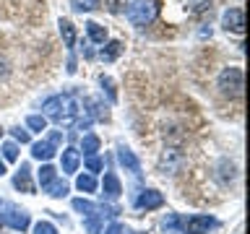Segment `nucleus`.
Segmentation results:
<instances>
[{"mask_svg": "<svg viewBox=\"0 0 250 234\" xmlns=\"http://www.w3.org/2000/svg\"><path fill=\"white\" fill-rule=\"evenodd\" d=\"M222 23L227 31H234V34H242L245 31V13L242 8H227L222 16Z\"/></svg>", "mask_w": 250, "mask_h": 234, "instance_id": "nucleus-6", "label": "nucleus"}, {"mask_svg": "<svg viewBox=\"0 0 250 234\" xmlns=\"http://www.w3.org/2000/svg\"><path fill=\"white\" fill-rule=\"evenodd\" d=\"M164 229H167V232H177L180 229V216L177 214H167V218H164Z\"/></svg>", "mask_w": 250, "mask_h": 234, "instance_id": "nucleus-28", "label": "nucleus"}, {"mask_svg": "<svg viewBox=\"0 0 250 234\" xmlns=\"http://www.w3.org/2000/svg\"><path fill=\"white\" fill-rule=\"evenodd\" d=\"M44 115L52 117L55 122H73L78 115H81V101L70 94H62V97H50L44 101Z\"/></svg>", "mask_w": 250, "mask_h": 234, "instance_id": "nucleus-1", "label": "nucleus"}, {"mask_svg": "<svg viewBox=\"0 0 250 234\" xmlns=\"http://www.w3.org/2000/svg\"><path fill=\"white\" fill-rule=\"evenodd\" d=\"M125 3H128V0H107V8H109L112 13H117V11H123Z\"/></svg>", "mask_w": 250, "mask_h": 234, "instance_id": "nucleus-33", "label": "nucleus"}, {"mask_svg": "<svg viewBox=\"0 0 250 234\" xmlns=\"http://www.w3.org/2000/svg\"><path fill=\"white\" fill-rule=\"evenodd\" d=\"M159 16V0H133L128 5V21L133 26H146Z\"/></svg>", "mask_w": 250, "mask_h": 234, "instance_id": "nucleus-2", "label": "nucleus"}, {"mask_svg": "<svg viewBox=\"0 0 250 234\" xmlns=\"http://www.w3.org/2000/svg\"><path fill=\"white\" fill-rule=\"evenodd\" d=\"M180 159H183V156H180L175 148H167V151L162 154V159H159V169L162 172H172L180 164Z\"/></svg>", "mask_w": 250, "mask_h": 234, "instance_id": "nucleus-13", "label": "nucleus"}, {"mask_svg": "<svg viewBox=\"0 0 250 234\" xmlns=\"http://www.w3.org/2000/svg\"><path fill=\"white\" fill-rule=\"evenodd\" d=\"M219 89L227 97H240L242 89H245V73L240 68H224L219 73Z\"/></svg>", "mask_w": 250, "mask_h": 234, "instance_id": "nucleus-3", "label": "nucleus"}, {"mask_svg": "<svg viewBox=\"0 0 250 234\" xmlns=\"http://www.w3.org/2000/svg\"><path fill=\"white\" fill-rule=\"evenodd\" d=\"M76 187L81 193H94L97 190V179H94V175H81L76 179Z\"/></svg>", "mask_w": 250, "mask_h": 234, "instance_id": "nucleus-19", "label": "nucleus"}, {"mask_svg": "<svg viewBox=\"0 0 250 234\" xmlns=\"http://www.w3.org/2000/svg\"><path fill=\"white\" fill-rule=\"evenodd\" d=\"M104 234H128V229H125L123 224H109Z\"/></svg>", "mask_w": 250, "mask_h": 234, "instance_id": "nucleus-34", "label": "nucleus"}, {"mask_svg": "<svg viewBox=\"0 0 250 234\" xmlns=\"http://www.w3.org/2000/svg\"><path fill=\"white\" fill-rule=\"evenodd\" d=\"M81 148H83V154L86 156H97V151H99V138L97 136H83V143H81Z\"/></svg>", "mask_w": 250, "mask_h": 234, "instance_id": "nucleus-20", "label": "nucleus"}, {"mask_svg": "<svg viewBox=\"0 0 250 234\" xmlns=\"http://www.w3.org/2000/svg\"><path fill=\"white\" fill-rule=\"evenodd\" d=\"M94 203H89V200H83V198H76L73 200V211H78V214H83V216H91L94 214Z\"/></svg>", "mask_w": 250, "mask_h": 234, "instance_id": "nucleus-22", "label": "nucleus"}, {"mask_svg": "<svg viewBox=\"0 0 250 234\" xmlns=\"http://www.w3.org/2000/svg\"><path fill=\"white\" fill-rule=\"evenodd\" d=\"M180 226H183L185 234H208V229H214V226H216V218L198 214V216H190L188 221H183Z\"/></svg>", "mask_w": 250, "mask_h": 234, "instance_id": "nucleus-5", "label": "nucleus"}, {"mask_svg": "<svg viewBox=\"0 0 250 234\" xmlns=\"http://www.w3.org/2000/svg\"><path fill=\"white\" fill-rule=\"evenodd\" d=\"M102 195H104L107 200H115L117 195L123 193V187H120V179H117V175H112V172H107L104 175V182H102Z\"/></svg>", "mask_w": 250, "mask_h": 234, "instance_id": "nucleus-10", "label": "nucleus"}, {"mask_svg": "<svg viewBox=\"0 0 250 234\" xmlns=\"http://www.w3.org/2000/svg\"><path fill=\"white\" fill-rule=\"evenodd\" d=\"M99 83H102V89H104L107 99L115 104V101H117V91H115V83H112V78H107V76H99Z\"/></svg>", "mask_w": 250, "mask_h": 234, "instance_id": "nucleus-21", "label": "nucleus"}, {"mask_svg": "<svg viewBox=\"0 0 250 234\" xmlns=\"http://www.w3.org/2000/svg\"><path fill=\"white\" fill-rule=\"evenodd\" d=\"M162 206H164V198H162L159 190H144L136 198V208H141V211H154V208H162Z\"/></svg>", "mask_w": 250, "mask_h": 234, "instance_id": "nucleus-7", "label": "nucleus"}, {"mask_svg": "<svg viewBox=\"0 0 250 234\" xmlns=\"http://www.w3.org/2000/svg\"><path fill=\"white\" fill-rule=\"evenodd\" d=\"M37 177H39V185H42V190H44V187L50 185L55 177H58V169H55V167H50V164H44V167L37 172Z\"/></svg>", "mask_w": 250, "mask_h": 234, "instance_id": "nucleus-18", "label": "nucleus"}, {"mask_svg": "<svg viewBox=\"0 0 250 234\" xmlns=\"http://www.w3.org/2000/svg\"><path fill=\"white\" fill-rule=\"evenodd\" d=\"M117 161H120L128 172H133V175H141V161H138V156L133 154L130 148H125V146L117 148Z\"/></svg>", "mask_w": 250, "mask_h": 234, "instance_id": "nucleus-9", "label": "nucleus"}, {"mask_svg": "<svg viewBox=\"0 0 250 234\" xmlns=\"http://www.w3.org/2000/svg\"><path fill=\"white\" fill-rule=\"evenodd\" d=\"M34 234H58V229H55L50 221H39V224L34 226Z\"/></svg>", "mask_w": 250, "mask_h": 234, "instance_id": "nucleus-30", "label": "nucleus"}, {"mask_svg": "<svg viewBox=\"0 0 250 234\" xmlns=\"http://www.w3.org/2000/svg\"><path fill=\"white\" fill-rule=\"evenodd\" d=\"M31 156L39 161H50L55 156V146L50 143V140H39V143H31Z\"/></svg>", "mask_w": 250, "mask_h": 234, "instance_id": "nucleus-12", "label": "nucleus"}, {"mask_svg": "<svg viewBox=\"0 0 250 234\" xmlns=\"http://www.w3.org/2000/svg\"><path fill=\"white\" fill-rule=\"evenodd\" d=\"M99 229H102V218L97 214H91L89 218H86V232H89V234H99Z\"/></svg>", "mask_w": 250, "mask_h": 234, "instance_id": "nucleus-26", "label": "nucleus"}, {"mask_svg": "<svg viewBox=\"0 0 250 234\" xmlns=\"http://www.w3.org/2000/svg\"><path fill=\"white\" fill-rule=\"evenodd\" d=\"M11 133H13L16 140H21V143H29V140H31V138H29V130H23V128H13Z\"/></svg>", "mask_w": 250, "mask_h": 234, "instance_id": "nucleus-32", "label": "nucleus"}, {"mask_svg": "<svg viewBox=\"0 0 250 234\" xmlns=\"http://www.w3.org/2000/svg\"><path fill=\"white\" fill-rule=\"evenodd\" d=\"M60 34H62V39H65V47L76 44V29L68 19H60Z\"/></svg>", "mask_w": 250, "mask_h": 234, "instance_id": "nucleus-16", "label": "nucleus"}, {"mask_svg": "<svg viewBox=\"0 0 250 234\" xmlns=\"http://www.w3.org/2000/svg\"><path fill=\"white\" fill-rule=\"evenodd\" d=\"M44 193H47V195H52V198H65V195H68V185L62 182V179L55 177L52 182L44 187Z\"/></svg>", "mask_w": 250, "mask_h": 234, "instance_id": "nucleus-14", "label": "nucleus"}, {"mask_svg": "<svg viewBox=\"0 0 250 234\" xmlns=\"http://www.w3.org/2000/svg\"><path fill=\"white\" fill-rule=\"evenodd\" d=\"M3 175H5V164L0 161V177H3Z\"/></svg>", "mask_w": 250, "mask_h": 234, "instance_id": "nucleus-36", "label": "nucleus"}, {"mask_svg": "<svg viewBox=\"0 0 250 234\" xmlns=\"http://www.w3.org/2000/svg\"><path fill=\"white\" fill-rule=\"evenodd\" d=\"M0 136H3V128H0Z\"/></svg>", "mask_w": 250, "mask_h": 234, "instance_id": "nucleus-37", "label": "nucleus"}, {"mask_svg": "<svg viewBox=\"0 0 250 234\" xmlns=\"http://www.w3.org/2000/svg\"><path fill=\"white\" fill-rule=\"evenodd\" d=\"M86 31H89V39H91V42L104 44V39H107V31H104V26H99V23L89 21V23H86Z\"/></svg>", "mask_w": 250, "mask_h": 234, "instance_id": "nucleus-15", "label": "nucleus"}, {"mask_svg": "<svg viewBox=\"0 0 250 234\" xmlns=\"http://www.w3.org/2000/svg\"><path fill=\"white\" fill-rule=\"evenodd\" d=\"M78 161H81V154H78V148H65L62 151V175H73V172L78 169Z\"/></svg>", "mask_w": 250, "mask_h": 234, "instance_id": "nucleus-11", "label": "nucleus"}, {"mask_svg": "<svg viewBox=\"0 0 250 234\" xmlns=\"http://www.w3.org/2000/svg\"><path fill=\"white\" fill-rule=\"evenodd\" d=\"M102 167H104V161L99 156H86V169L89 172H102Z\"/></svg>", "mask_w": 250, "mask_h": 234, "instance_id": "nucleus-29", "label": "nucleus"}, {"mask_svg": "<svg viewBox=\"0 0 250 234\" xmlns=\"http://www.w3.org/2000/svg\"><path fill=\"white\" fill-rule=\"evenodd\" d=\"M89 107L94 109V117H97V120H107V117H109V112L99 104V101H89Z\"/></svg>", "mask_w": 250, "mask_h": 234, "instance_id": "nucleus-31", "label": "nucleus"}, {"mask_svg": "<svg viewBox=\"0 0 250 234\" xmlns=\"http://www.w3.org/2000/svg\"><path fill=\"white\" fill-rule=\"evenodd\" d=\"M13 187H16V190H21V193H34V182H31V169H29V164H21V169L16 172Z\"/></svg>", "mask_w": 250, "mask_h": 234, "instance_id": "nucleus-8", "label": "nucleus"}, {"mask_svg": "<svg viewBox=\"0 0 250 234\" xmlns=\"http://www.w3.org/2000/svg\"><path fill=\"white\" fill-rule=\"evenodd\" d=\"M211 8V0H188V11L190 13H203Z\"/></svg>", "mask_w": 250, "mask_h": 234, "instance_id": "nucleus-24", "label": "nucleus"}, {"mask_svg": "<svg viewBox=\"0 0 250 234\" xmlns=\"http://www.w3.org/2000/svg\"><path fill=\"white\" fill-rule=\"evenodd\" d=\"M120 52H123V44L117 42V39H112V42H107L104 50H102V60H104V62H112Z\"/></svg>", "mask_w": 250, "mask_h": 234, "instance_id": "nucleus-17", "label": "nucleus"}, {"mask_svg": "<svg viewBox=\"0 0 250 234\" xmlns=\"http://www.w3.org/2000/svg\"><path fill=\"white\" fill-rule=\"evenodd\" d=\"M70 5H73L76 11H94V8L99 5V0H70Z\"/></svg>", "mask_w": 250, "mask_h": 234, "instance_id": "nucleus-25", "label": "nucleus"}, {"mask_svg": "<svg viewBox=\"0 0 250 234\" xmlns=\"http://www.w3.org/2000/svg\"><path fill=\"white\" fill-rule=\"evenodd\" d=\"M26 125H29L31 130H39V133H42V130L47 128V117H44V115H31L29 120H26Z\"/></svg>", "mask_w": 250, "mask_h": 234, "instance_id": "nucleus-23", "label": "nucleus"}, {"mask_svg": "<svg viewBox=\"0 0 250 234\" xmlns=\"http://www.w3.org/2000/svg\"><path fill=\"white\" fill-rule=\"evenodd\" d=\"M3 156H5V161H16V159H19V146H16V143H5L3 146Z\"/></svg>", "mask_w": 250, "mask_h": 234, "instance_id": "nucleus-27", "label": "nucleus"}, {"mask_svg": "<svg viewBox=\"0 0 250 234\" xmlns=\"http://www.w3.org/2000/svg\"><path fill=\"white\" fill-rule=\"evenodd\" d=\"M50 143H52V146H60V143H62V133H60V130H52V133H50Z\"/></svg>", "mask_w": 250, "mask_h": 234, "instance_id": "nucleus-35", "label": "nucleus"}, {"mask_svg": "<svg viewBox=\"0 0 250 234\" xmlns=\"http://www.w3.org/2000/svg\"><path fill=\"white\" fill-rule=\"evenodd\" d=\"M0 224L11 226L16 232H23L29 226V214L23 208H16V206H5L0 211Z\"/></svg>", "mask_w": 250, "mask_h": 234, "instance_id": "nucleus-4", "label": "nucleus"}]
</instances>
